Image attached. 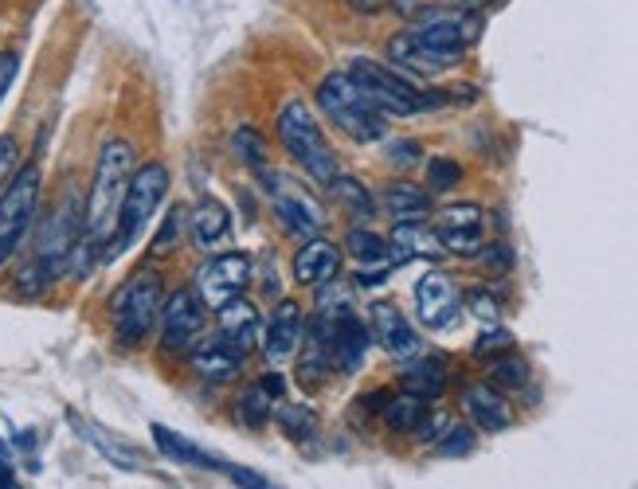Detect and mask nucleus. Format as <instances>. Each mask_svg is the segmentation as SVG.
<instances>
[{
  "instance_id": "46",
  "label": "nucleus",
  "mask_w": 638,
  "mask_h": 489,
  "mask_svg": "<svg viewBox=\"0 0 638 489\" xmlns=\"http://www.w3.org/2000/svg\"><path fill=\"white\" fill-rule=\"evenodd\" d=\"M486 266H509V247H490V255H486Z\"/></svg>"
},
{
  "instance_id": "19",
  "label": "nucleus",
  "mask_w": 638,
  "mask_h": 489,
  "mask_svg": "<svg viewBox=\"0 0 638 489\" xmlns=\"http://www.w3.org/2000/svg\"><path fill=\"white\" fill-rule=\"evenodd\" d=\"M216 321H220V337H224L227 344H235V349L247 357L251 349H255V341H259V309L251 306L247 298H232L227 306L216 309Z\"/></svg>"
},
{
  "instance_id": "21",
  "label": "nucleus",
  "mask_w": 638,
  "mask_h": 489,
  "mask_svg": "<svg viewBox=\"0 0 638 489\" xmlns=\"http://www.w3.org/2000/svg\"><path fill=\"white\" fill-rule=\"evenodd\" d=\"M389 60H392V67H396V71H415V75H435V71L450 67L447 60H439V55L427 52V47L415 40L412 28L389 40Z\"/></svg>"
},
{
  "instance_id": "24",
  "label": "nucleus",
  "mask_w": 638,
  "mask_h": 489,
  "mask_svg": "<svg viewBox=\"0 0 638 489\" xmlns=\"http://www.w3.org/2000/svg\"><path fill=\"white\" fill-rule=\"evenodd\" d=\"M153 443H157V450H161L164 458H173V463H184V466H220L216 458L208 455V450H200L192 438L177 435V430L161 427V423H153ZM220 470H224V466H220Z\"/></svg>"
},
{
  "instance_id": "4",
  "label": "nucleus",
  "mask_w": 638,
  "mask_h": 489,
  "mask_svg": "<svg viewBox=\"0 0 638 489\" xmlns=\"http://www.w3.org/2000/svg\"><path fill=\"white\" fill-rule=\"evenodd\" d=\"M275 134H278V141H283L286 153L302 164V172L310 177V181H318V184L333 181V177H337V153H333V146L326 141L318 118H313V110L302 103V98H290V103L278 110Z\"/></svg>"
},
{
  "instance_id": "16",
  "label": "nucleus",
  "mask_w": 638,
  "mask_h": 489,
  "mask_svg": "<svg viewBox=\"0 0 638 489\" xmlns=\"http://www.w3.org/2000/svg\"><path fill=\"white\" fill-rule=\"evenodd\" d=\"M341 255H345V251L337 247L333 240H321V235L306 240L302 247L294 251V283L326 286L329 278H337V270H341Z\"/></svg>"
},
{
  "instance_id": "47",
  "label": "nucleus",
  "mask_w": 638,
  "mask_h": 489,
  "mask_svg": "<svg viewBox=\"0 0 638 489\" xmlns=\"http://www.w3.org/2000/svg\"><path fill=\"white\" fill-rule=\"evenodd\" d=\"M0 489H20V481L12 478V470L4 463H0Z\"/></svg>"
},
{
  "instance_id": "2",
  "label": "nucleus",
  "mask_w": 638,
  "mask_h": 489,
  "mask_svg": "<svg viewBox=\"0 0 638 489\" xmlns=\"http://www.w3.org/2000/svg\"><path fill=\"white\" fill-rule=\"evenodd\" d=\"M161 306H164L161 270H153V266L134 270L110 298V329H114L118 349H141L146 337L157 329Z\"/></svg>"
},
{
  "instance_id": "20",
  "label": "nucleus",
  "mask_w": 638,
  "mask_h": 489,
  "mask_svg": "<svg viewBox=\"0 0 638 489\" xmlns=\"http://www.w3.org/2000/svg\"><path fill=\"white\" fill-rule=\"evenodd\" d=\"M462 407H466V415L478 423L482 430H506L509 423H513V412H509V404H506V395L498 392L493 384H470L462 392Z\"/></svg>"
},
{
  "instance_id": "33",
  "label": "nucleus",
  "mask_w": 638,
  "mask_h": 489,
  "mask_svg": "<svg viewBox=\"0 0 638 489\" xmlns=\"http://www.w3.org/2000/svg\"><path fill=\"white\" fill-rule=\"evenodd\" d=\"M184 232H189V208L173 204L169 212H164V220H161V227H157L153 243H149V255H169V251L181 243Z\"/></svg>"
},
{
  "instance_id": "13",
  "label": "nucleus",
  "mask_w": 638,
  "mask_h": 489,
  "mask_svg": "<svg viewBox=\"0 0 638 489\" xmlns=\"http://www.w3.org/2000/svg\"><path fill=\"white\" fill-rule=\"evenodd\" d=\"M415 313L427 329H450L458 321V290L447 275L439 270H427V275L415 283Z\"/></svg>"
},
{
  "instance_id": "45",
  "label": "nucleus",
  "mask_w": 638,
  "mask_h": 489,
  "mask_svg": "<svg viewBox=\"0 0 638 489\" xmlns=\"http://www.w3.org/2000/svg\"><path fill=\"white\" fill-rule=\"evenodd\" d=\"M259 387H267L270 395H275V400H283V376H278V372H263L259 376Z\"/></svg>"
},
{
  "instance_id": "12",
  "label": "nucleus",
  "mask_w": 638,
  "mask_h": 489,
  "mask_svg": "<svg viewBox=\"0 0 638 489\" xmlns=\"http://www.w3.org/2000/svg\"><path fill=\"white\" fill-rule=\"evenodd\" d=\"M435 235H439L443 251L450 255H478L482 251V208L478 204H450L435 220Z\"/></svg>"
},
{
  "instance_id": "23",
  "label": "nucleus",
  "mask_w": 638,
  "mask_h": 489,
  "mask_svg": "<svg viewBox=\"0 0 638 489\" xmlns=\"http://www.w3.org/2000/svg\"><path fill=\"white\" fill-rule=\"evenodd\" d=\"M443 387H447V364L439 357H423L404 372V392L415 400H439Z\"/></svg>"
},
{
  "instance_id": "28",
  "label": "nucleus",
  "mask_w": 638,
  "mask_h": 489,
  "mask_svg": "<svg viewBox=\"0 0 638 489\" xmlns=\"http://www.w3.org/2000/svg\"><path fill=\"white\" fill-rule=\"evenodd\" d=\"M380 415H384L389 430H396V435H415V427H419L423 415H427V400H415V395L404 392L396 395V400H384Z\"/></svg>"
},
{
  "instance_id": "10",
  "label": "nucleus",
  "mask_w": 638,
  "mask_h": 489,
  "mask_svg": "<svg viewBox=\"0 0 638 489\" xmlns=\"http://www.w3.org/2000/svg\"><path fill=\"white\" fill-rule=\"evenodd\" d=\"M326 333V344H329V357H333L337 369L345 372H357L369 357V344H372V329L357 318L349 306H337L333 313H318L313 318Z\"/></svg>"
},
{
  "instance_id": "3",
  "label": "nucleus",
  "mask_w": 638,
  "mask_h": 489,
  "mask_svg": "<svg viewBox=\"0 0 638 489\" xmlns=\"http://www.w3.org/2000/svg\"><path fill=\"white\" fill-rule=\"evenodd\" d=\"M313 98H318V110L333 121V129H341V134H345L349 141H357V146H372V141H380L389 134L384 114L372 106V98L364 95L345 71L321 78Z\"/></svg>"
},
{
  "instance_id": "36",
  "label": "nucleus",
  "mask_w": 638,
  "mask_h": 489,
  "mask_svg": "<svg viewBox=\"0 0 638 489\" xmlns=\"http://www.w3.org/2000/svg\"><path fill=\"white\" fill-rule=\"evenodd\" d=\"M475 450V430L470 427H447L439 438V455L455 458V455H470Z\"/></svg>"
},
{
  "instance_id": "1",
  "label": "nucleus",
  "mask_w": 638,
  "mask_h": 489,
  "mask_svg": "<svg viewBox=\"0 0 638 489\" xmlns=\"http://www.w3.org/2000/svg\"><path fill=\"white\" fill-rule=\"evenodd\" d=\"M134 157H138V149L126 138H110L98 149L95 181H91L87 204H83V247L87 251L110 247L114 227H118L121 196H126L134 177Z\"/></svg>"
},
{
  "instance_id": "30",
  "label": "nucleus",
  "mask_w": 638,
  "mask_h": 489,
  "mask_svg": "<svg viewBox=\"0 0 638 489\" xmlns=\"http://www.w3.org/2000/svg\"><path fill=\"white\" fill-rule=\"evenodd\" d=\"M275 423L294 443H306V438H313V430H318V415H313L310 404H278Z\"/></svg>"
},
{
  "instance_id": "32",
  "label": "nucleus",
  "mask_w": 638,
  "mask_h": 489,
  "mask_svg": "<svg viewBox=\"0 0 638 489\" xmlns=\"http://www.w3.org/2000/svg\"><path fill=\"white\" fill-rule=\"evenodd\" d=\"M275 404H278L275 395H270L267 387H259V380H255V384L235 400V415H240L247 427H263V423L270 419V407Z\"/></svg>"
},
{
  "instance_id": "48",
  "label": "nucleus",
  "mask_w": 638,
  "mask_h": 489,
  "mask_svg": "<svg viewBox=\"0 0 638 489\" xmlns=\"http://www.w3.org/2000/svg\"><path fill=\"white\" fill-rule=\"evenodd\" d=\"M455 4H462V9H486V4H493V0H455Z\"/></svg>"
},
{
  "instance_id": "44",
  "label": "nucleus",
  "mask_w": 638,
  "mask_h": 489,
  "mask_svg": "<svg viewBox=\"0 0 638 489\" xmlns=\"http://www.w3.org/2000/svg\"><path fill=\"white\" fill-rule=\"evenodd\" d=\"M389 4L400 17H419V12H427V0H389Z\"/></svg>"
},
{
  "instance_id": "6",
  "label": "nucleus",
  "mask_w": 638,
  "mask_h": 489,
  "mask_svg": "<svg viewBox=\"0 0 638 489\" xmlns=\"http://www.w3.org/2000/svg\"><path fill=\"white\" fill-rule=\"evenodd\" d=\"M345 75L372 98V106H376L384 118H389V114H419V110H432V106L443 103L439 95H423L419 86H415L407 75H400L392 63H376V60H369V55H357V60L349 63Z\"/></svg>"
},
{
  "instance_id": "29",
  "label": "nucleus",
  "mask_w": 638,
  "mask_h": 489,
  "mask_svg": "<svg viewBox=\"0 0 638 489\" xmlns=\"http://www.w3.org/2000/svg\"><path fill=\"white\" fill-rule=\"evenodd\" d=\"M341 251H349V255H353L357 263H364V266H384V263H389V240L376 235V232H369V227H349L345 247H341Z\"/></svg>"
},
{
  "instance_id": "34",
  "label": "nucleus",
  "mask_w": 638,
  "mask_h": 489,
  "mask_svg": "<svg viewBox=\"0 0 638 489\" xmlns=\"http://www.w3.org/2000/svg\"><path fill=\"white\" fill-rule=\"evenodd\" d=\"M490 384L493 387H525L529 384V364L521 361V357L501 352V357H493V364H490Z\"/></svg>"
},
{
  "instance_id": "8",
  "label": "nucleus",
  "mask_w": 638,
  "mask_h": 489,
  "mask_svg": "<svg viewBox=\"0 0 638 489\" xmlns=\"http://www.w3.org/2000/svg\"><path fill=\"white\" fill-rule=\"evenodd\" d=\"M255 278V263H251L247 251H224V255H212L192 278V294L204 301V309H220L232 298H240L243 290Z\"/></svg>"
},
{
  "instance_id": "27",
  "label": "nucleus",
  "mask_w": 638,
  "mask_h": 489,
  "mask_svg": "<svg viewBox=\"0 0 638 489\" xmlns=\"http://www.w3.org/2000/svg\"><path fill=\"white\" fill-rule=\"evenodd\" d=\"M326 189H329V196H333L337 204L353 215V220H372V212H376V200H372V192L364 189L357 177H341V172H337Z\"/></svg>"
},
{
  "instance_id": "22",
  "label": "nucleus",
  "mask_w": 638,
  "mask_h": 489,
  "mask_svg": "<svg viewBox=\"0 0 638 489\" xmlns=\"http://www.w3.org/2000/svg\"><path fill=\"white\" fill-rule=\"evenodd\" d=\"M384 208L396 224H407V220H423V215H432V196L412 181H396L384 189Z\"/></svg>"
},
{
  "instance_id": "15",
  "label": "nucleus",
  "mask_w": 638,
  "mask_h": 489,
  "mask_svg": "<svg viewBox=\"0 0 638 489\" xmlns=\"http://www.w3.org/2000/svg\"><path fill=\"white\" fill-rule=\"evenodd\" d=\"M192 372L208 384H227L243 372V352L235 344H227L224 337H200L196 349L189 352Z\"/></svg>"
},
{
  "instance_id": "14",
  "label": "nucleus",
  "mask_w": 638,
  "mask_h": 489,
  "mask_svg": "<svg viewBox=\"0 0 638 489\" xmlns=\"http://www.w3.org/2000/svg\"><path fill=\"white\" fill-rule=\"evenodd\" d=\"M306 337V309L302 301L294 298H278V306L270 309V321L263 329V357L267 361H286L298 341Z\"/></svg>"
},
{
  "instance_id": "9",
  "label": "nucleus",
  "mask_w": 638,
  "mask_h": 489,
  "mask_svg": "<svg viewBox=\"0 0 638 489\" xmlns=\"http://www.w3.org/2000/svg\"><path fill=\"white\" fill-rule=\"evenodd\" d=\"M157 326H161V349L164 352H173V357H189V352L196 349L200 337H204L208 309L192 290H177V294L164 298Z\"/></svg>"
},
{
  "instance_id": "26",
  "label": "nucleus",
  "mask_w": 638,
  "mask_h": 489,
  "mask_svg": "<svg viewBox=\"0 0 638 489\" xmlns=\"http://www.w3.org/2000/svg\"><path fill=\"white\" fill-rule=\"evenodd\" d=\"M392 247L404 251V255H423V258H439L443 255L439 235H435V227L423 224V220L396 224V232H392Z\"/></svg>"
},
{
  "instance_id": "41",
  "label": "nucleus",
  "mask_w": 638,
  "mask_h": 489,
  "mask_svg": "<svg viewBox=\"0 0 638 489\" xmlns=\"http://www.w3.org/2000/svg\"><path fill=\"white\" fill-rule=\"evenodd\" d=\"M389 161L400 164V169H404V164H415L419 161V141H396V146L389 149Z\"/></svg>"
},
{
  "instance_id": "38",
  "label": "nucleus",
  "mask_w": 638,
  "mask_h": 489,
  "mask_svg": "<svg viewBox=\"0 0 638 489\" xmlns=\"http://www.w3.org/2000/svg\"><path fill=\"white\" fill-rule=\"evenodd\" d=\"M509 344H513V337L501 333V329H493V333H482L475 344V357H501V352H509Z\"/></svg>"
},
{
  "instance_id": "49",
  "label": "nucleus",
  "mask_w": 638,
  "mask_h": 489,
  "mask_svg": "<svg viewBox=\"0 0 638 489\" xmlns=\"http://www.w3.org/2000/svg\"><path fill=\"white\" fill-rule=\"evenodd\" d=\"M0 463H4V447H0Z\"/></svg>"
},
{
  "instance_id": "40",
  "label": "nucleus",
  "mask_w": 638,
  "mask_h": 489,
  "mask_svg": "<svg viewBox=\"0 0 638 489\" xmlns=\"http://www.w3.org/2000/svg\"><path fill=\"white\" fill-rule=\"evenodd\" d=\"M17 75H20V55L17 52H0V103L9 98Z\"/></svg>"
},
{
  "instance_id": "25",
  "label": "nucleus",
  "mask_w": 638,
  "mask_h": 489,
  "mask_svg": "<svg viewBox=\"0 0 638 489\" xmlns=\"http://www.w3.org/2000/svg\"><path fill=\"white\" fill-rule=\"evenodd\" d=\"M275 215H278V224H283V232L302 235V240H313L318 227H321L318 208H310L306 200H298V196H278L275 200Z\"/></svg>"
},
{
  "instance_id": "37",
  "label": "nucleus",
  "mask_w": 638,
  "mask_h": 489,
  "mask_svg": "<svg viewBox=\"0 0 638 489\" xmlns=\"http://www.w3.org/2000/svg\"><path fill=\"white\" fill-rule=\"evenodd\" d=\"M224 474L232 478V486H240V489H275L270 478H263L259 470H247V466H224Z\"/></svg>"
},
{
  "instance_id": "35",
  "label": "nucleus",
  "mask_w": 638,
  "mask_h": 489,
  "mask_svg": "<svg viewBox=\"0 0 638 489\" xmlns=\"http://www.w3.org/2000/svg\"><path fill=\"white\" fill-rule=\"evenodd\" d=\"M458 181H462V164L450 161V157H432L427 161V184H432V192H450L458 189Z\"/></svg>"
},
{
  "instance_id": "43",
  "label": "nucleus",
  "mask_w": 638,
  "mask_h": 489,
  "mask_svg": "<svg viewBox=\"0 0 638 489\" xmlns=\"http://www.w3.org/2000/svg\"><path fill=\"white\" fill-rule=\"evenodd\" d=\"M470 306L478 309V318H486V321L498 318V306H493V298H486V294H470Z\"/></svg>"
},
{
  "instance_id": "5",
  "label": "nucleus",
  "mask_w": 638,
  "mask_h": 489,
  "mask_svg": "<svg viewBox=\"0 0 638 489\" xmlns=\"http://www.w3.org/2000/svg\"><path fill=\"white\" fill-rule=\"evenodd\" d=\"M164 192H169V169L161 161H146L141 169H134L130 177V189L121 196L118 208V227H114V240L106 247V258H118L121 251H130L134 243L146 235L149 220L153 212L161 208Z\"/></svg>"
},
{
  "instance_id": "31",
  "label": "nucleus",
  "mask_w": 638,
  "mask_h": 489,
  "mask_svg": "<svg viewBox=\"0 0 638 489\" xmlns=\"http://www.w3.org/2000/svg\"><path fill=\"white\" fill-rule=\"evenodd\" d=\"M232 149H235V157L247 164V169H267L270 146H267V138H263L255 126H240V129H235V134H232Z\"/></svg>"
},
{
  "instance_id": "18",
  "label": "nucleus",
  "mask_w": 638,
  "mask_h": 489,
  "mask_svg": "<svg viewBox=\"0 0 638 489\" xmlns=\"http://www.w3.org/2000/svg\"><path fill=\"white\" fill-rule=\"evenodd\" d=\"M189 235L196 251H212L232 235V212L216 196H200L189 208Z\"/></svg>"
},
{
  "instance_id": "7",
  "label": "nucleus",
  "mask_w": 638,
  "mask_h": 489,
  "mask_svg": "<svg viewBox=\"0 0 638 489\" xmlns=\"http://www.w3.org/2000/svg\"><path fill=\"white\" fill-rule=\"evenodd\" d=\"M40 189H44V172L35 161L20 164L0 189V266L17 258L20 243L32 232L35 212H40Z\"/></svg>"
},
{
  "instance_id": "42",
  "label": "nucleus",
  "mask_w": 638,
  "mask_h": 489,
  "mask_svg": "<svg viewBox=\"0 0 638 489\" xmlns=\"http://www.w3.org/2000/svg\"><path fill=\"white\" fill-rule=\"evenodd\" d=\"M345 4L353 12H361V17H376V12L389 9V0H345Z\"/></svg>"
},
{
  "instance_id": "17",
  "label": "nucleus",
  "mask_w": 638,
  "mask_h": 489,
  "mask_svg": "<svg viewBox=\"0 0 638 489\" xmlns=\"http://www.w3.org/2000/svg\"><path fill=\"white\" fill-rule=\"evenodd\" d=\"M372 341L389 352V357H415V352H419V333H415L412 321H407L396 306H389V301L372 306Z\"/></svg>"
},
{
  "instance_id": "39",
  "label": "nucleus",
  "mask_w": 638,
  "mask_h": 489,
  "mask_svg": "<svg viewBox=\"0 0 638 489\" xmlns=\"http://www.w3.org/2000/svg\"><path fill=\"white\" fill-rule=\"evenodd\" d=\"M17 157H20L17 138H12V134H0V184H4L12 172H17Z\"/></svg>"
},
{
  "instance_id": "11",
  "label": "nucleus",
  "mask_w": 638,
  "mask_h": 489,
  "mask_svg": "<svg viewBox=\"0 0 638 489\" xmlns=\"http://www.w3.org/2000/svg\"><path fill=\"white\" fill-rule=\"evenodd\" d=\"M475 28L478 24L470 17H455V12H423V20L412 28V32L427 52H435L439 60H447L450 67H455V63L462 60L466 43L478 35Z\"/></svg>"
}]
</instances>
